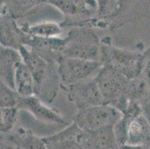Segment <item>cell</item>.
Instances as JSON below:
<instances>
[{
    "label": "cell",
    "mask_w": 150,
    "mask_h": 149,
    "mask_svg": "<svg viewBox=\"0 0 150 149\" xmlns=\"http://www.w3.org/2000/svg\"><path fill=\"white\" fill-rule=\"evenodd\" d=\"M23 61L32 74L35 84V95L45 103L52 102L61 87L58 64L49 62L36 52L28 50L25 45L19 49Z\"/></svg>",
    "instance_id": "1"
},
{
    "label": "cell",
    "mask_w": 150,
    "mask_h": 149,
    "mask_svg": "<svg viewBox=\"0 0 150 149\" xmlns=\"http://www.w3.org/2000/svg\"><path fill=\"white\" fill-rule=\"evenodd\" d=\"M100 62L103 66L121 74L129 80L144 72L142 54L114 47L109 43L100 45Z\"/></svg>",
    "instance_id": "2"
},
{
    "label": "cell",
    "mask_w": 150,
    "mask_h": 149,
    "mask_svg": "<svg viewBox=\"0 0 150 149\" xmlns=\"http://www.w3.org/2000/svg\"><path fill=\"white\" fill-rule=\"evenodd\" d=\"M95 80L103 97L104 104L114 107L123 113L130 102L127 95L129 79L102 66Z\"/></svg>",
    "instance_id": "3"
},
{
    "label": "cell",
    "mask_w": 150,
    "mask_h": 149,
    "mask_svg": "<svg viewBox=\"0 0 150 149\" xmlns=\"http://www.w3.org/2000/svg\"><path fill=\"white\" fill-rule=\"evenodd\" d=\"M120 121L126 132L124 148H150V126L140 103L130 101Z\"/></svg>",
    "instance_id": "4"
},
{
    "label": "cell",
    "mask_w": 150,
    "mask_h": 149,
    "mask_svg": "<svg viewBox=\"0 0 150 149\" xmlns=\"http://www.w3.org/2000/svg\"><path fill=\"white\" fill-rule=\"evenodd\" d=\"M100 45L98 37L92 30L88 28H73L65 38L62 56L100 61Z\"/></svg>",
    "instance_id": "5"
},
{
    "label": "cell",
    "mask_w": 150,
    "mask_h": 149,
    "mask_svg": "<svg viewBox=\"0 0 150 149\" xmlns=\"http://www.w3.org/2000/svg\"><path fill=\"white\" fill-rule=\"evenodd\" d=\"M102 67L100 61L62 57L58 61L61 87L65 89L95 78Z\"/></svg>",
    "instance_id": "6"
},
{
    "label": "cell",
    "mask_w": 150,
    "mask_h": 149,
    "mask_svg": "<svg viewBox=\"0 0 150 149\" xmlns=\"http://www.w3.org/2000/svg\"><path fill=\"white\" fill-rule=\"evenodd\" d=\"M122 115L123 113L114 107L102 104L78 109L73 121L86 131H94L114 126Z\"/></svg>",
    "instance_id": "7"
},
{
    "label": "cell",
    "mask_w": 150,
    "mask_h": 149,
    "mask_svg": "<svg viewBox=\"0 0 150 149\" xmlns=\"http://www.w3.org/2000/svg\"><path fill=\"white\" fill-rule=\"evenodd\" d=\"M46 148H91V133L73 121L51 136L43 138Z\"/></svg>",
    "instance_id": "8"
},
{
    "label": "cell",
    "mask_w": 150,
    "mask_h": 149,
    "mask_svg": "<svg viewBox=\"0 0 150 149\" xmlns=\"http://www.w3.org/2000/svg\"><path fill=\"white\" fill-rule=\"evenodd\" d=\"M64 90L69 100L78 109L104 104V100L95 78L70 86Z\"/></svg>",
    "instance_id": "9"
},
{
    "label": "cell",
    "mask_w": 150,
    "mask_h": 149,
    "mask_svg": "<svg viewBox=\"0 0 150 149\" xmlns=\"http://www.w3.org/2000/svg\"><path fill=\"white\" fill-rule=\"evenodd\" d=\"M17 107L20 110L28 111L39 121L60 125L66 124L65 120L58 111L50 108L35 94L28 97H21Z\"/></svg>",
    "instance_id": "10"
},
{
    "label": "cell",
    "mask_w": 150,
    "mask_h": 149,
    "mask_svg": "<svg viewBox=\"0 0 150 149\" xmlns=\"http://www.w3.org/2000/svg\"><path fill=\"white\" fill-rule=\"evenodd\" d=\"M46 148L43 138L38 137L30 130L24 128H16L7 133H1V148Z\"/></svg>",
    "instance_id": "11"
},
{
    "label": "cell",
    "mask_w": 150,
    "mask_h": 149,
    "mask_svg": "<svg viewBox=\"0 0 150 149\" xmlns=\"http://www.w3.org/2000/svg\"><path fill=\"white\" fill-rule=\"evenodd\" d=\"M1 81L14 89V76L17 66L23 61L20 51L1 45Z\"/></svg>",
    "instance_id": "12"
},
{
    "label": "cell",
    "mask_w": 150,
    "mask_h": 149,
    "mask_svg": "<svg viewBox=\"0 0 150 149\" xmlns=\"http://www.w3.org/2000/svg\"><path fill=\"white\" fill-rule=\"evenodd\" d=\"M24 32L18 28L12 16L8 13H1V45L17 50L23 46Z\"/></svg>",
    "instance_id": "13"
},
{
    "label": "cell",
    "mask_w": 150,
    "mask_h": 149,
    "mask_svg": "<svg viewBox=\"0 0 150 149\" xmlns=\"http://www.w3.org/2000/svg\"><path fill=\"white\" fill-rule=\"evenodd\" d=\"M48 2L58 8L69 18H87L96 10L84 0H49Z\"/></svg>",
    "instance_id": "14"
},
{
    "label": "cell",
    "mask_w": 150,
    "mask_h": 149,
    "mask_svg": "<svg viewBox=\"0 0 150 149\" xmlns=\"http://www.w3.org/2000/svg\"><path fill=\"white\" fill-rule=\"evenodd\" d=\"M14 88L20 97H28L35 94V84L33 76L23 61L17 65L16 69Z\"/></svg>",
    "instance_id": "15"
},
{
    "label": "cell",
    "mask_w": 150,
    "mask_h": 149,
    "mask_svg": "<svg viewBox=\"0 0 150 149\" xmlns=\"http://www.w3.org/2000/svg\"><path fill=\"white\" fill-rule=\"evenodd\" d=\"M128 98L130 101L141 103L150 95V75L143 72L130 79L127 87Z\"/></svg>",
    "instance_id": "16"
},
{
    "label": "cell",
    "mask_w": 150,
    "mask_h": 149,
    "mask_svg": "<svg viewBox=\"0 0 150 149\" xmlns=\"http://www.w3.org/2000/svg\"><path fill=\"white\" fill-rule=\"evenodd\" d=\"M114 126L100 128L91 133V148H120L114 132Z\"/></svg>",
    "instance_id": "17"
},
{
    "label": "cell",
    "mask_w": 150,
    "mask_h": 149,
    "mask_svg": "<svg viewBox=\"0 0 150 149\" xmlns=\"http://www.w3.org/2000/svg\"><path fill=\"white\" fill-rule=\"evenodd\" d=\"M20 28L27 35L43 37H58L62 32L61 25L54 23H42L30 26L25 25H22Z\"/></svg>",
    "instance_id": "18"
},
{
    "label": "cell",
    "mask_w": 150,
    "mask_h": 149,
    "mask_svg": "<svg viewBox=\"0 0 150 149\" xmlns=\"http://www.w3.org/2000/svg\"><path fill=\"white\" fill-rule=\"evenodd\" d=\"M2 13H8L12 17H14L15 14L22 13L27 10L34 5L43 2H47V0H2Z\"/></svg>",
    "instance_id": "19"
},
{
    "label": "cell",
    "mask_w": 150,
    "mask_h": 149,
    "mask_svg": "<svg viewBox=\"0 0 150 149\" xmlns=\"http://www.w3.org/2000/svg\"><path fill=\"white\" fill-rule=\"evenodd\" d=\"M17 107H1L0 119H1V133H7L14 128L17 121L18 110Z\"/></svg>",
    "instance_id": "20"
},
{
    "label": "cell",
    "mask_w": 150,
    "mask_h": 149,
    "mask_svg": "<svg viewBox=\"0 0 150 149\" xmlns=\"http://www.w3.org/2000/svg\"><path fill=\"white\" fill-rule=\"evenodd\" d=\"M0 91H1V107H13L18 106L19 102L21 97L19 95L14 89L4 84L0 83Z\"/></svg>",
    "instance_id": "21"
},
{
    "label": "cell",
    "mask_w": 150,
    "mask_h": 149,
    "mask_svg": "<svg viewBox=\"0 0 150 149\" xmlns=\"http://www.w3.org/2000/svg\"><path fill=\"white\" fill-rule=\"evenodd\" d=\"M118 0H96L98 14L101 16L110 15L115 10Z\"/></svg>",
    "instance_id": "22"
},
{
    "label": "cell",
    "mask_w": 150,
    "mask_h": 149,
    "mask_svg": "<svg viewBox=\"0 0 150 149\" xmlns=\"http://www.w3.org/2000/svg\"><path fill=\"white\" fill-rule=\"evenodd\" d=\"M140 105H141L142 110H143V113L146 118L150 126V95L144 102H142L140 103Z\"/></svg>",
    "instance_id": "23"
},
{
    "label": "cell",
    "mask_w": 150,
    "mask_h": 149,
    "mask_svg": "<svg viewBox=\"0 0 150 149\" xmlns=\"http://www.w3.org/2000/svg\"><path fill=\"white\" fill-rule=\"evenodd\" d=\"M143 55V63H144V71L150 75V46L145 51Z\"/></svg>",
    "instance_id": "24"
}]
</instances>
